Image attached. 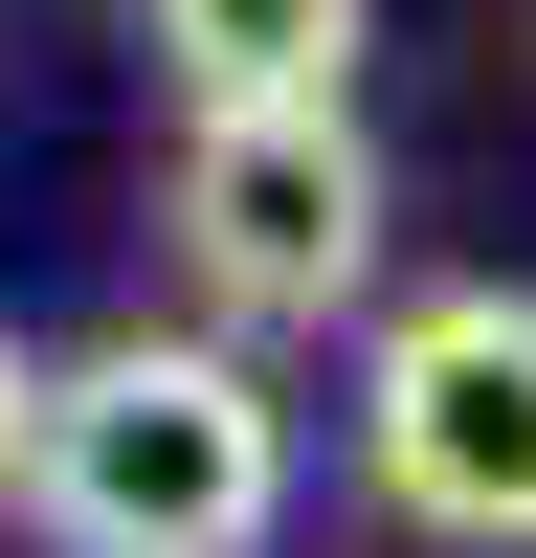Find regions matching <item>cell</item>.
I'll return each mask as SVG.
<instances>
[{
  "label": "cell",
  "mask_w": 536,
  "mask_h": 558,
  "mask_svg": "<svg viewBox=\"0 0 536 558\" xmlns=\"http://www.w3.org/2000/svg\"><path fill=\"white\" fill-rule=\"evenodd\" d=\"M357 23L380 0H134L179 112H246V89H357Z\"/></svg>",
  "instance_id": "obj_4"
},
{
  "label": "cell",
  "mask_w": 536,
  "mask_h": 558,
  "mask_svg": "<svg viewBox=\"0 0 536 558\" xmlns=\"http://www.w3.org/2000/svg\"><path fill=\"white\" fill-rule=\"evenodd\" d=\"M23 447H45V357L0 336V514H23Z\"/></svg>",
  "instance_id": "obj_5"
},
{
  "label": "cell",
  "mask_w": 536,
  "mask_h": 558,
  "mask_svg": "<svg viewBox=\"0 0 536 558\" xmlns=\"http://www.w3.org/2000/svg\"><path fill=\"white\" fill-rule=\"evenodd\" d=\"M268 514H291V402L246 380V336L45 357V447H23L45 558H268Z\"/></svg>",
  "instance_id": "obj_1"
},
{
  "label": "cell",
  "mask_w": 536,
  "mask_h": 558,
  "mask_svg": "<svg viewBox=\"0 0 536 558\" xmlns=\"http://www.w3.org/2000/svg\"><path fill=\"white\" fill-rule=\"evenodd\" d=\"M357 492L447 558H536V291H402L357 336Z\"/></svg>",
  "instance_id": "obj_3"
},
{
  "label": "cell",
  "mask_w": 536,
  "mask_h": 558,
  "mask_svg": "<svg viewBox=\"0 0 536 558\" xmlns=\"http://www.w3.org/2000/svg\"><path fill=\"white\" fill-rule=\"evenodd\" d=\"M179 291L223 336H336L380 291V134L357 89H246V112H179Z\"/></svg>",
  "instance_id": "obj_2"
}]
</instances>
